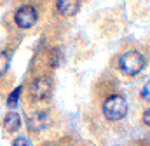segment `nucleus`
<instances>
[{"label":"nucleus","mask_w":150,"mask_h":146,"mask_svg":"<svg viewBox=\"0 0 150 146\" xmlns=\"http://www.w3.org/2000/svg\"><path fill=\"white\" fill-rule=\"evenodd\" d=\"M145 56L138 51H127L119 58V68L126 75L134 77L145 68Z\"/></svg>","instance_id":"1"},{"label":"nucleus","mask_w":150,"mask_h":146,"mask_svg":"<svg viewBox=\"0 0 150 146\" xmlns=\"http://www.w3.org/2000/svg\"><path fill=\"white\" fill-rule=\"evenodd\" d=\"M103 115L108 120H122L127 115V101L122 96H110L103 103Z\"/></svg>","instance_id":"2"},{"label":"nucleus","mask_w":150,"mask_h":146,"mask_svg":"<svg viewBox=\"0 0 150 146\" xmlns=\"http://www.w3.org/2000/svg\"><path fill=\"white\" fill-rule=\"evenodd\" d=\"M51 91H52V82L47 77H40L37 80H33L30 85V96L32 99H37V101L47 99L51 96Z\"/></svg>","instance_id":"3"},{"label":"nucleus","mask_w":150,"mask_h":146,"mask_svg":"<svg viewBox=\"0 0 150 146\" xmlns=\"http://www.w3.org/2000/svg\"><path fill=\"white\" fill-rule=\"evenodd\" d=\"M37 11L32 7V5H25V7H19L14 14V21L19 28H32L35 23H37Z\"/></svg>","instance_id":"4"},{"label":"nucleus","mask_w":150,"mask_h":146,"mask_svg":"<svg viewBox=\"0 0 150 146\" xmlns=\"http://www.w3.org/2000/svg\"><path fill=\"white\" fill-rule=\"evenodd\" d=\"M56 7H58V12L65 18H72L79 12V7H80V0H58L56 2Z\"/></svg>","instance_id":"5"},{"label":"nucleus","mask_w":150,"mask_h":146,"mask_svg":"<svg viewBox=\"0 0 150 146\" xmlns=\"http://www.w3.org/2000/svg\"><path fill=\"white\" fill-rule=\"evenodd\" d=\"M19 125H21V118H19L18 113L11 111V113L5 115V118H4V127H5L7 132H16V131L19 129Z\"/></svg>","instance_id":"6"},{"label":"nucleus","mask_w":150,"mask_h":146,"mask_svg":"<svg viewBox=\"0 0 150 146\" xmlns=\"http://www.w3.org/2000/svg\"><path fill=\"white\" fill-rule=\"evenodd\" d=\"M35 124H37V131H38V129H44V127L49 124V120H47V113L38 111L33 118H30V127H33Z\"/></svg>","instance_id":"7"},{"label":"nucleus","mask_w":150,"mask_h":146,"mask_svg":"<svg viewBox=\"0 0 150 146\" xmlns=\"http://www.w3.org/2000/svg\"><path fill=\"white\" fill-rule=\"evenodd\" d=\"M21 87H16L14 91H12V94L9 96V99H7V106L9 108H14L16 105H18V99H19V94H21Z\"/></svg>","instance_id":"8"},{"label":"nucleus","mask_w":150,"mask_h":146,"mask_svg":"<svg viewBox=\"0 0 150 146\" xmlns=\"http://www.w3.org/2000/svg\"><path fill=\"white\" fill-rule=\"evenodd\" d=\"M7 68H9V56H7L5 52H2V51H0V77H2V75H5Z\"/></svg>","instance_id":"9"},{"label":"nucleus","mask_w":150,"mask_h":146,"mask_svg":"<svg viewBox=\"0 0 150 146\" xmlns=\"http://www.w3.org/2000/svg\"><path fill=\"white\" fill-rule=\"evenodd\" d=\"M140 96H142V99H145V101H149V103H150V80L143 85V87H142Z\"/></svg>","instance_id":"10"},{"label":"nucleus","mask_w":150,"mask_h":146,"mask_svg":"<svg viewBox=\"0 0 150 146\" xmlns=\"http://www.w3.org/2000/svg\"><path fill=\"white\" fill-rule=\"evenodd\" d=\"M12 146H32V143H30L26 138H23V136H21V138H16V139H14Z\"/></svg>","instance_id":"11"},{"label":"nucleus","mask_w":150,"mask_h":146,"mask_svg":"<svg viewBox=\"0 0 150 146\" xmlns=\"http://www.w3.org/2000/svg\"><path fill=\"white\" fill-rule=\"evenodd\" d=\"M142 118H143V124L150 127V108H147L143 111V117H142Z\"/></svg>","instance_id":"12"}]
</instances>
